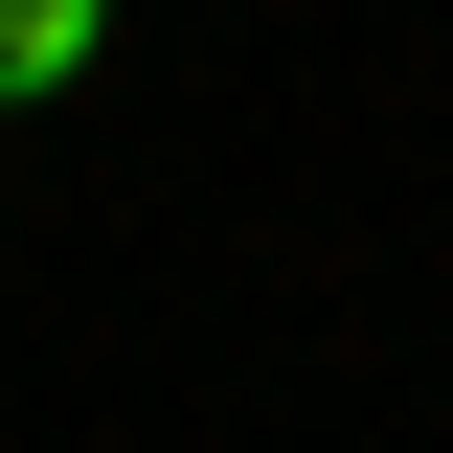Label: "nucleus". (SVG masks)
I'll return each instance as SVG.
<instances>
[{"label":"nucleus","mask_w":453,"mask_h":453,"mask_svg":"<svg viewBox=\"0 0 453 453\" xmlns=\"http://www.w3.org/2000/svg\"><path fill=\"white\" fill-rule=\"evenodd\" d=\"M91 46H113V0H0V113H46Z\"/></svg>","instance_id":"obj_1"}]
</instances>
